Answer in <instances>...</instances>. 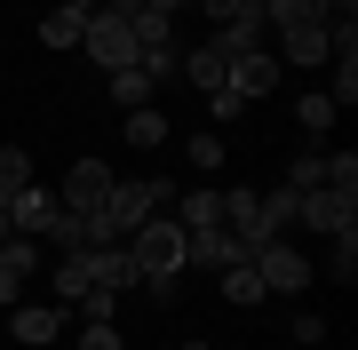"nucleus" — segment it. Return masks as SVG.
I'll return each mask as SVG.
<instances>
[{
	"label": "nucleus",
	"instance_id": "nucleus-30",
	"mask_svg": "<svg viewBox=\"0 0 358 350\" xmlns=\"http://www.w3.org/2000/svg\"><path fill=\"white\" fill-rule=\"evenodd\" d=\"M294 342L319 350V342H327V319H319V311H303V319H294Z\"/></svg>",
	"mask_w": 358,
	"mask_h": 350
},
{
	"label": "nucleus",
	"instance_id": "nucleus-6",
	"mask_svg": "<svg viewBox=\"0 0 358 350\" xmlns=\"http://www.w3.org/2000/svg\"><path fill=\"white\" fill-rule=\"evenodd\" d=\"M294 223H310L319 239L350 231V223H358V191H343V183H319V191H303V207H294Z\"/></svg>",
	"mask_w": 358,
	"mask_h": 350
},
{
	"label": "nucleus",
	"instance_id": "nucleus-31",
	"mask_svg": "<svg viewBox=\"0 0 358 350\" xmlns=\"http://www.w3.org/2000/svg\"><path fill=\"white\" fill-rule=\"evenodd\" d=\"M207 104H215V128H223V119H239V112H247V96H231V88H215V96H207Z\"/></svg>",
	"mask_w": 358,
	"mask_h": 350
},
{
	"label": "nucleus",
	"instance_id": "nucleus-1",
	"mask_svg": "<svg viewBox=\"0 0 358 350\" xmlns=\"http://www.w3.org/2000/svg\"><path fill=\"white\" fill-rule=\"evenodd\" d=\"M176 207V191H167L159 175H112V199H103V223H112L120 239L136 231V223H152V215H167Z\"/></svg>",
	"mask_w": 358,
	"mask_h": 350
},
{
	"label": "nucleus",
	"instance_id": "nucleus-20",
	"mask_svg": "<svg viewBox=\"0 0 358 350\" xmlns=\"http://www.w3.org/2000/svg\"><path fill=\"white\" fill-rule=\"evenodd\" d=\"M294 207H303V191H287V183H271V191H263V223H271V239L294 223Z\"/></svg>",
	"mask_w": 358,
	"mask_h": 350
},
{
	"label": "nucleus",
	"instance_id": "nucleus-25",
	"mask_svg": "<svg viewBox=\"0 0 358 350\" xmlns=\"http://www.w3.org/2000/svg\"><path fill=\"white\" fill-rule=\"evenodd\" d=\"M40 239H56V247H64V255H72V247H88V223L56 207V215H48V231H40Z\"/></svg>",
	"mask_w": 358,
	"mask_h": 350
},
{
	"label": "nucleus",
	"instance_id": "nucleus-33",
	"mask_svg": "<svg viewBox=\"0 0 358 350\" xmlns=\"http://www.w3.org/2000/svg\"><path fill=\"white\" fill-rule=\"evenodd\" d=\"M343 16H358V0H327V24H343Z\"/></svg>",
	"mask_w": 358,
	"mask_h": 350
},
{
	"label": "nucleus",
	"instance_id": "nucleus-21",
	"mask_svg": "<svg viewBox=\"0 0 358 350\" xmlns=\"http://www.w3.org/2000/svg\"><path fill=\"white\" fill-rule=\"evenodd\" d=\"M319 183H327V152L310 143V152H303V159L287 168V191H319Z\"/></svg>",
	"mask_w": 358,
	"mask_h": 350
},
{
	"label": "nucleus",
	"instance_id": "nucleus-24",
	"mask_svg": "<svg viewBox=\"0 0 358 350\" xmlns=\"http://www.w3.org/2000/svg\"><path fill=\"white\" fill-rule=\"evenodd\" d=\"M24 183H32V152L8 143V152H0V191H24Z\"/></svg>",
	"mask_w": 358,
	"mask_h": 350
},
{
	"label": "nucleus",
	"instance_id": "nucleus-13",
	"mask_svg": "<svg viewBox=\"0 0 358 350\" xmlns=\"http://www.w3.org/2000/svg\"><path fill=\"white\" fill-rule=\"evenodd\" d=\"M32 263H40V247H32V239H0V302H16V295H24Z\"/></svg>",
	"mask_w": 358,
	"mask_h": 350
},
{
	"label": "nucleus",
	"instance_id": "nucleus-5",
	"mask_svg": "<svg viewBox=\"0 0 358 350\" xmlns=\"http://www.w3.org/2000/svg\"><path fill=\"white\" fill-rule=\"evenodd\" d=\"M103 199H112V168H103V159H80V168L56 183V207H64V215H80V223H88V215H103Z\"/></svg>",
	"mask_w": 358,
	"mask_h": 350
},
{
	"label": "nucleus",
	"instance_id": "nucleus-7",
	"mask_svg": "<svg viewBox=\"0 0 358 350\" xmlns=\"http://www.w3.org/2000/svg\"><path fill=\"white\" fill-rule=\"evenodd\" d=\"M64 326H72V311H64V302H16V311H8V335L24 342V350H48Z\"/></svg>",
	"mask_w": 358,
	"mask_h": 350
},
{
	"label": "nucleus",
	"instance_id": "nucleus-34",
	"mask_svg": "<svg viewBox=\"0 0 358 350\" xmlns=\"http://www.w3.org/2000/svg\"><path fill=\"white\" fill-rule=\"evenodd\" d=\"M64 8H72V16H96V8H103V0H64Z\"/></svg>",
	"mask_w": 358,
	"mask_h": 350
},
{
	"label": "nucleus",
	"instance_id": "nucleus-27",
	"mask_svg": "<svg viewBox=\"0 0 358 350\" xmlns=\"http://www.w3.org/2000/svg\"><path fill=\"white\" fill-rule=\"evenodd\" d=\"M327 271H334V279H350V271H358V223H350V231H334V255H327Z\"/></svg>",
	"mask_w": 358,
	"mask_h": 350
},
{
	"label": "nucleus",
	"instance_id": "nucleus-36",
	"mask_svg": "<svg viewBox=\"0 0 358 350\" xmlns=\"http://www.w3.org/2000/svg\"><path fill=\"white\" fill-rule=\"evenodd\" d=\"M247 8H271V0H247Z\"/></svg>",
	"mask_w": 358,
	"mask_h": 350
},
{
	"label": "nucleus",
	"instance_id": "nucleus-15",
	"mask_svg": "<svg viewBox=\"0 0 358 350\" xmlns=\"http://www.w3.org/2000/svg\"><path fill=\"white\" fill-rule=\"evenodd\" d=\"M223 302H263V279H255V255H239V263H223Z\"/></svg>",
	"mask_w": 358,
	"mask_h": 350
},
{
	"label": "nucleus",
	"instance_id": "nucleus-3",
	"mask_svg": "<svg viewBox=\"0 0 358 350\" xmlns=\"http://www.w3.org/2000/svg\"><path fill=\"white\" fill-rule=\"evenodd\" d=\"M80 48H88V64H96V72L136 64V32H128V16H120V8H96V16H88V32H80Z\"/></svg>",
	"mask_w": 358,
	"mask_h": 350
},
{
	"label": "nucleus",
	"instance_id": "nucleus-4",
	"mask_svg": "<svg viewBox=\"0 0 358 350\" xmlns=\"http://www.w3.org/2000/svg\"><path fill=\"white\" fill-rule=\"evenodd\" d=\"M255 279H263V295H303L310 286V255L287 247V239H263L255 247Z\"/></svg>",
	"mask_w": 358,
	"mask_h": 350
},
{
	"label": "nucleus",
	"instance_id": "nucleus-11",
	"mask_svg": "<svg viewBox=\"0 0 358 350\" xmlns=\"http://www.w3.org/2000/svg\"><path fill=\"white\" fill-rule=\"evenodd\" d=\"M279 48H287V64L319 72L327 56H334V32H327V24H287V32H279Z\"/></svg>",
	"mask_w": 358,
	"mask_h": 350
},
{
	"label": "nucleus",
	"instance_id": "nucleus-9",
	"mask_svg": "<svg viewBox=\"0 0 358 350\" xmlns=\"http://www.w3.org/2000/svg\"><path fill=\"white\" fill-rule=\"evenodd\" d=\"M88 279H96V286H112V295H128V286H136V255H128V239L88 247Z\"/></svg>",
	"mask_w": 358,
	"mask_h": 350
},
{
	"label": "nucleus",
	"instance_id": "nucleus-14",
	"mask_svg": "<svg viewBox=\"0 0 358 350\" xmlns=\"http://www.w3.org/2000/svg\"><path fill=\"white\" fill-rule=\"evenodd\" d=\"M167 215H176L183 231H215V223H223V191H183Z\"/></svg>",
	"mask_w": 358,
	"mask_h": 350
},
{
	"label": "nucleus",
	"instance_id": "nucleus-37",
	"mask_svg": "<svg viewBox=\"0 0 358 350\" xmlns=\"http://www.w3.org/2000/svg\"><path fill=\"white\" fill-rule=\"evenodd\" d=\"M183 350H207V342H183Z\"/></svg>",
	"mask_w": 358,
	"mask_h": 350
},
{
	"label": "nucleus",
	"instance_id": "nucleus-29",
	"mask_svg": "<svg viewBox=\"0 0 358 350\" xmlns=\"http://www.w3.org/2000/svg\"><path fill=\"white\" fill-rule=\"evenodd\" d=\"M64 311H80V319H112V311H120V295H112V286H88V295L64 302Z\"/></svg>",
	"mask_w": 358,
	"mask_h": 350
},
{
	"label": "nucleus",
	"instance_id": "nucleus-22",
	"mask_svg": "<svg viewBox=\"0 0 358 350\" xmlns=\"http://www.w3.org/2000/svg\"><path fill=\"white\" fill-rule=\"evenodd\" d=\"M327 64H334V88H327L334 112H350V104H358V56H327Z\"/></svg>",
	"mask_w": 358,
	"mask_h": 350
},
{
	"label": "nucleus",
	"instance_id": "nucleus-12",
	"mask_svg": "<svg viewBox=\"0 0 358 350\" xmlns=\"http://www.w3.org/2000/svg\"><path fill=\"white\" fill-rule=\"evenodd\" d=\"M183 80H192V88H207V96L231 80V56H223V40H215V32H207V48H183Z\"/></svg>",
	"mask_w": 358,
	"mask_h": 350
},
{
	"label": "nucleus",
	"instance_id": "nucleus-8",
	"mask_svg": "<svg viewBox=\"0 0 358 350\" xmlns=\"http://www.w3.org/2000/svg\"><path fill=\"white\" fill-rule=\"evenodd\" d=\"M223 88H231V96H247V104H255V96H271V88H279V56H271V48H239V56H231V80H223Z\"/></svg>",
	"mask_w": 358,
	"mask_h": 350
},
{
	"label": "nucleus",
	"instance_id": "nucleus-23",
	"mask_svg": "<svg viewBox=\"0 0 358 350\" xmlns=\"http://www.w3.org/2000/svg\"><path fill=\"white\" fill-rule=\"evenodd\" d=\"M294 119H303V136L319 143V136L334 128V96H303V104H294Z\"/></svg>",
	"mask_w": 358,
	"mask_h": 350
},
{
	"label": "nucleus",
	"instance_id": "nucleus-26",
	"mask_svg": "<svg viewBox=\"0 0 358 350\" xmlns=\"http://www.w3.org/2000/svg\"><path fill=\"white\" fill-rule=\"evenodd\" d=\"M192 168H199V175H223V136H215V128L192 136Z\"/></svg>",
	"mask_w": 358,
	"mask_h": 350
},
{
	"label": "nucleus",
	"instance_id": "nucleus-16",
	"mask_svg": "<svg viewBox=\"0 0 358 350\" xmlns=\"http://www.w3.org/2000/svg\"><path fill=\"white\" fill-rule=\"evenodd\" d=\"M80 32H88V16H72V8L40 16V48H80Z\"/></svg>",
	"mask_w": 358,
	"mask_h": 350
},
{
	"label": "nucleus",
	"instance_id": "nucleus-19",
	"mask_svg": "<svg viewBox=\"0 0 358 350\" xmlns=\"http://www.w3.org/2000/svg\"><path fill=\"white\" fill-rule=\"evenodd\" d=\"M103 80H112V104H120V112H136V104H152V80H143L136 64H120V72H103Z\"/></svg>",
	"mask_w": 358,
	"mask_h": 350
},
{
	"label": "nucleus",
	"instance_id": "nucleus-28",
	"mask_svg": "<svg viewBox=\"0 0 358 350\" xmlns=\"http://www.w3.org/2000/svg\"><path fill=\"white\" fill-rule=\"evenodd\" d=\"M80 350H128L112 319H80Z\"/></svg>",
	"mask_w": 358,
	"mask_h": 350
},
{
	"label": "nucleus",
	"instance_id": "nucleus-10",
	"mask_svg": "<svg viewBox=\"0 0 358 350\" xmlns=\"http://www.w3.org/2000/svg\"><path fill=\"white\" fill-rule=\"evenodd\" d=\"M48 215H56V191H40V183H24V191L8 199V231H16V239H40Z\"/></svg>",
	"mask_w": 358,
	"mask_h": 350
},
{
	"label": "nucleus",
	"instance_id": "nucleus-18",
	"mask_svg": "<svg viewBox=\"0 0 358 350\" xmlns=\"http://www.w3.org/2000/svg\"><path fill=\"white\" fill-rule=\"evenodd\" d=\"M88 286H96V279H88V247H72V255L56 263V295H64V302H80Z\"/></svg>",
	"mask_w": 358,
	"mask_h": 350
},
{
	"label": "nucleus",
	"instance_id": "nucleus-32",
	"mask_svg": "<svg viewBox=\"0 0 358 350\" xmlns=\"http://www.w3.org/2000/svg\"><path fill=\"white\" fill-rule=\"evenodd\" d=\"M136 8H152V16H176V8H192V0H136Z\"/></svg>",
	"mask_w": 358,
	"mask_h": 350
},
{
	"label": "nucleus",
	"instance_id": "nucleus-2",
	"mask_svg": "<svg viewBox=\"0 0 358 350\" xmlns=\"http://www.w3.org/2000/svg\"><path fill=\"white\" fill-rule=\"evenodd\" d=\"M128 255H136V279H183V223L176 215H152L128 231Z\"/></svg>",
	"mask_w": 358,
	"mask_h": 350
},
{
	"label": "nucleus",
	"instance_id": "nucleus-35",
	"mask_svg": "<svg viewBox=\"0 0 358 350\" xmlns=\"http://www.w3.org/2000/svg\"><path fill=\"white\" fill-rule=\"evenodd\" d=\"M103 8H120V16H128V8H136V0H103Z\"/></svg>",
	"mask_w": 358,
	"mask_h": 350
},
{
	"label": "nucleus",
	"instance_id": "nucleus-17",
	"mask_svg": "<svg viewBox=\"0 0 358 350\" xmlns=\"http://www.w3.org/2000/svg\"><path fill=\"white\" fill-rule=\"evenodd\" d=\"M128 143H136V152H159V143H167V112L136 104V112H128Z\"/></svg>",
	"mask_w": 358,
	"mask_h": 350
}]
</instances>
